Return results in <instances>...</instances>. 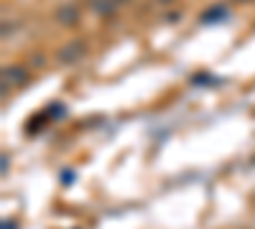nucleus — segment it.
<instances>
[{"mask_svg":"<svg viewBox=\"0 0 255 229\" xmlns=\"http://www.w3.org/2000/svg\"><path fill=\"white\" fill-rule=\"evenodd\" d=\"M84 54H87V44H84L82 38H72L69 44H64L56 51V59L61 61V64H74V61L84 59Z\"/></svg>","mask_w":255,"mask_h":229,"instance_id":"f257e3e1","label":"nucleus"},{"mask_svg":"<svg viewBox=\"0 0 255 229\" xmlns=\"http://www.w3.org/2000/svg\"><path fill=\"white\" fill-rule=\"evenodd\" d=\"M28 79H31V72H28V67H23V64H13V67H5V69H3V84L26 87Z\"/></svg>","mask_w":255,"mask_h":229,"instance_id":"f03ea898","label":"nucleus"},{"mask_svg":"<svg viewBox=\"0 0 255 229\" xmlns=\"http://www.w3.org/2000/svg\"><path fill=\"white\" fill-rule=\"evenodd\" d=\"M77 18H79V13H77L74 5H64V8L56 10V20H59L61 26H74V23H77Z\"/></svg>","mask_w":255,"mask_h":229,"instance_id":"7ed1b4c3","label":"nucleus"},{"mask_svg":"<svg viewBox=\"0 0 255 229\" xmlns=\"http://www.w3.org/2000/svg\"><path fill=\"white\" fill-rule=\"evenodd\" d=\"M120 3H125V0H90V8L95 13H113Z\"/></svg>","mask_w":255,"mask_h":229,"instance_id":"20e7f679","label":"nucleus"},{"mask_svg":"<svg viewBox=\"0 0 255 229\" xmlns=\"http://www.w3.org/2000/svg\"><path fill=\"white\" fill-rule=\"evenodd\" d=\"M215 15H227V10H225L222 5H217V8H212V10H207V13L202 15V23H212V20H217Z\"/></svg>","mask_w":255,"mask_h":229,"instance_id":"39448f33","label":"nucleus"},{"mask_svg":"<svg viewBox=\"0 0 255 229\" xmlns=\"http://www.w3.org/2000/svg\"><path fill=\"white\" fill-rule=\"evenodd\" d=\"M44 64H46V59L41 56V54H36V56H33V67H38V69H41V67H44Z\"/></svg>","mask_w":255,"mask_h":229,"instance_id":"423d86ee","label":"nucleus"},{"mask_svg":"<svg viewBox=\"0 0 255 229\" xmlns=\"http://www.w3.org/2000/svg\"><path fill=\"white\" fill-rule=\"evenodd\" d=\"M3 229H15V224H13V219H5V222H3Z\"/></svg>","mask_w":255,"mask_h":229,"instance_id":"0eeeda50","label":"nucleus"},{"mask_svg":"<svg viewBox=\"0 0 255 229\" xmlns=\"http://www.w3.org/2000/svg\"><path fill=\"white\" fill-rule=\"evenodd\" d=\"M8 160H10V158H8V155H3V173H8Z\"/></svg>","mask_w":255,"mask_h":229,"instance_id":"6e6552de","label":"nucleus"},{"mask_svg":"<svg viewBox=\"0 0 255 229\" xmlns=\"http://www.w3.org/2000/svg\"><path fill=\"white\" fill-rule=\"evenodd\" d=\"M158 3H161V5H166V3H171V0H158Z\"/></svg>","mask_w":255,"mask_h":229,"instance_id":"1a4fd4ad","label":"nucleus"}]
</instances>
